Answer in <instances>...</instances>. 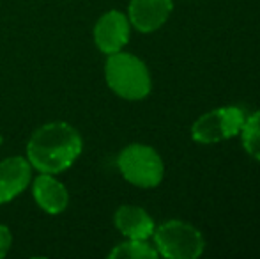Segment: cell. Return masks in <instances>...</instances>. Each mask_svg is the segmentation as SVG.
<instances>
[{
  "label": "cell",
  "mask_w": 260,
  "mask_h": 259,
  "mask_svg": "<svg viewBox=\"0 0 260 259\" xmlns=\"http://www.w3.org/2000/svg\"><path fill=\"white\" fill-rule=\"evenodd\" d=\"M34 199L39 204V208L46 211V213H62L68 206V190L58 180H55L52 174L41 172V176L36 178L34 181Z\"/></svg>",
  "instance_id": "obj_10"
},
{
  "label": "cell",
  "mask_w": 260,
  "mask_h": 259,
  "mask_svg": "<svg viewBox=\"0 0 260 259\" xmlns=\"http://www.w3.org/2000/svg\"><path fill=\"white\" fill-rule=\"evenodd\" d=\"M117 165L124 180L140 188H154L163 180V162L151 146L131 144L124 148L117 158Z\"/></svg>",
  "instance_id": "obj_4"
},
{
  "label": "cell",
  "mask_w": 260,
  "mask_h": 259,
  "mask_svg": "<svg viewBox=\"0 0 260 259\" xmlns=\"http://www.w3.org/2000/svg\"><path fill=\"white\" fill-rule=\"evenodd\" d=\"M110 89L126 100H142L151 93V75L147 66L131 53H110L105 66Z\"/></svg>",
  "instance_id": "obj_2"
},
{
  "label": "cell",
  "mask_w": 260,
  "mask_h": 259,
  "mask_svg": "<svg viewBox=\"0 0 260 259\" xmlns=\"http://www.w3.org/2000/svg\"><path fill=\"white\" fill-rule=\"evenodd\" d=\"M94 41L105 53H115L129 41V20L119 11H108L94 27Z\"/></svg>",
  "instance_id": "obj_6"
},
{
  "label": "cell",
  "mask_w": 260,
  "mask_h": 259,
  "mask_svg": "<svg viewBox=\"0 0 260 259\" xmlns=\"http://www.w3.org/2000/svg\"><path fill=\"white\" fill-rule=\"evenodd\" d=\"M157 256H159L157 250L152 245H149L145 240H129V242L117 245L110 252L112 259H156Z\"/></svg>",
  "instance_id": "obj_12"
},
{
  "label": "cell",
  "mask_w": 260,
  "mask_h": 259,
  "mask_svg": "<svg viewBox=\"0 0 260 259\" xmlns=\"http://www.w3.org/2000/svg\"><path fill=\"white\" fill-rule=\"evenodd\" d=\"M82 153V137L68 123H48L34 131L27 144L32 167L45 174H57L75 163Z\"/></svg>",
  "instance_id": "obj_1"
},
{
  "label": "cell",
  "mask_w": 260,
  "mask_h": 259,
  "mask_svg": "<svg viewBox=\"0 0 260 259\" xmlns=\"http://www.w3.org/2000/svg\"><path fill=\"white\" fill-rule=\"evenodd\" d=\"M0 146H2V135H0Z\"/></svg>",
  "instance_id": "obj_14"
},
{
  "label": "cell",
  "mask_w": 260,
  "mask_h": 259,
  "mask_svg": "<svg viewBox=\"0 0 260 259\" xmlns=\"http://www.w3.org/2000/svg\"><path fill=\"white\" fill-rule=\"evenodd\" d=\"M244 119H246L244 110L234 107V105L214 108V110L200 116L193 123L191 137L200 144H214V142L226 140L239 133Z\"/></svg>",
  "instance_id": "obj_5"
},
{
  "label": "cell",
  "mask_w": 260,
  "mask_h": 259,
  "mask_svg": "<svg viewBox=\"0 0 260 259\" xmlns=\"http://www.w3.org/2000/svg\"><path fill=\"white\" fill-rule=\"evenodd\" d=\"M154 245L168 259H197L204 252V238L197 227L182 220H168L154 229Z\"/></svg>",
  "instance_id": "obj_3"
},
{
  "label": "cell",
  "mask_w": 260,
  "mask_h": 259,
  "mask_svg": "<svg viewBox=\"0 0 260 259\" xmlns=\"http://www.w3.org/2000/svg\"><path fill=\"white\" fill-rule=\"evenodd\" d=\"M11 242H13V236L11 231L6 225L0 224V257H4L7 254V250L11 249Z\"/></svg>",
  "instance_id": "obj_13"
},
{
  "label": "cell",
  "mask_w": 260,
  "mask_h": 259,
  "mask_svg": "<svg viewBox=\"0 0 260 259\" xmlns=\"http://www.w3.org/2000/svg\"><path fill=\"white\" fill-rule=\"evenodd\" d=\"M30 162L21 156H13L0 162V204L9 203L20 195L30 183Z\"/></svg>",
  "instance_id": "obj_8"
},
{
  "label": "cell",
  "mask_w": 260,
  "mask_h": 259,
  "mask_svg": "<svg viewBox=\"0 0 260 259\" xmlns=\"http://www.w3.org/2000/svg\"><path fill=\"white\" fill-rule=\"evenodd\" d=\"M113 220L117 229L129 240H147L156 229L154 220L144 208L138 206H120L115 211Z\"/></svg>",
  "instance_id": "obj_9"
},
{
  "label": "cell",
  "mask_w": 260,
  "mask_h": 259,
  "mask_svg": "<svg viewBox=\"0 0 260 259\" xmlns=\"http://www.w3.org/2000/svg\"><path fill=\"white\" fill-rule=\"evenodd\" d=\"M172 7V0H131L129 21L137 31L149 34L157 31L168 20Z\"/></svg>",
  "instance_id": "obj_7"
},
{
  "label": "cell",
  "mask_w": 260,
  "mask_h": 259,
  "mask_svg": "<svg viewBox=\"0 0 260 259\" xmlns=\"http://www.w3.org/2000/svg\"><path fill=\"white\" fill-rule=\"evenodd\" d=\"M239 133L243 138L244 151L260 162V110L246 116Z\"/></svg>",
  "instance_id": "obj_11"
}]
</instances>
